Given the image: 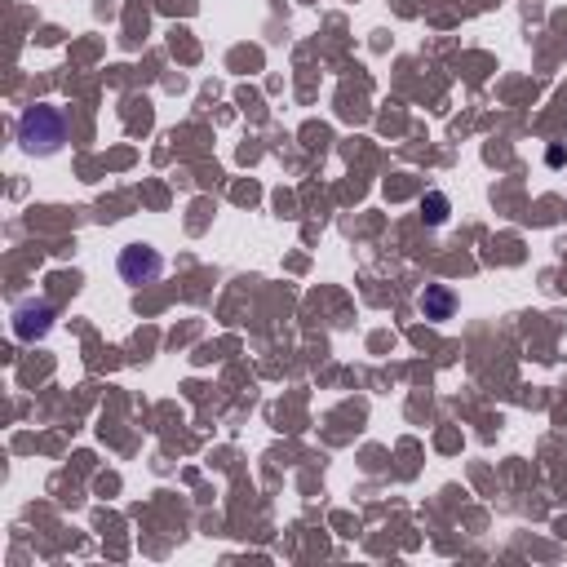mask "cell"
I'll return each mask as SVG.
<instances>
[{
  "mask_svg": "<svg viewBox=\"0 0 567 567\" xmlns=\"http://www.w3.org/2000/svg\"><path fill=\"white\" fill-rule=\"evenodd\" d=\"M421 209H426V222H430V226H443V222H448V195H443V191H430Z\"/></svg>",
  "mask_w": 567,
  "mask_h": 567,
  "instance_id": "5b68a950",
  "label": "cell"
},
{
  "mask_svg": "<svg viewBox=\"0 0 567 567\" xmlns=\"http://www.w3.org/2000/svg\"><path fill=\"white\" fill-rule=\"evenodd\" d=\"M67 142V116L58 107H32L18 120V147L27 156H58Z\"/></svg>",
  "mask_w": 567,
  "mask_h": 567,
  "instance_id": "6da1fadb",
  "label": "cell"
},
{
  "mask_svg": "<svg viewBox=\"0 0 567 567\" xmlns=\"http://www.w3.org/2000/svg\"><path fill=\"white\" fill-rule=\"evenodd\" d=\"M457 311V293H452L448 284H426V293H421V315L443 324V319H452Z\"/></svg>",
  "mask_w": 567,
  "mask_h": 567,
  "instance_id": "277c9868",
  "label": "cell"
},
{
  "mask_svg": "<svg viewBox=\"0 0 567 567\" xmlns=\"http://www.w3.org/2000/svg\"><path fill=\"white\" fill-rule=\"evenodd\" d=\"M54 328V306L49 302H23L14 311V337L18 342H40Z\"/></svg>",
  "mask_w": 567,
  "mask_h": 567,
  "instance_id": "3957f363",
  "label": "cell"
},
{
  "mask_svg": "<svg viewBox=\"0 0 567 567\" xmlns=\"http://www.w3.org/2000/svg\"><path fill=\"white\" fill-rule=\"evenodd\" d=\"M164 275V257L151 244H129L120 253V280L125 284H156Z\"/></svg>",
  "mask_w": 567,
  "mask_h": 567,
  "instance_id": "7a4b0ae2",
  "label": "cell"
}]
</instances>
